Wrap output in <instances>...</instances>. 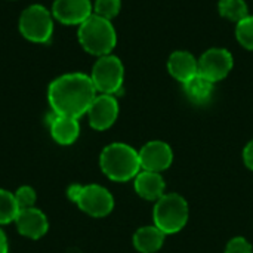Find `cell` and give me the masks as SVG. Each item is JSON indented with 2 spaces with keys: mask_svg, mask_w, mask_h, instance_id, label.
<instances>
[{
  "mask_svg": "<svg viewBox=\"0 0 253 253\" xmlns=\"http://www.w3.org/2000/svg\"><path fill=\"white\" fill-rule=\"evenodd\" d=\"M96 96V89L90 76L83 73H68L55 79L47 87V101L52 113L80 119L87 113Z\"/></svg>",
  "mask_w": 253,
  "mask_h": 253,
  "instance_id": "1",
  "label": "cell"
},
{
  "mask_svg": "<svg viewBox=\"0 0 253 253\" xmlns=\"http://www.w3.org/2000/svg\"><path fill=\"white\" fill-rule=\"evenodd\" d=\"M99 166L108 179L126 182L139 173V154L127 144L113 142L101 151Z\"/></svg>",
  "mask_w": 253,
  "mask_h": 253,
  "instance_id": "2",
  "label": "cell"
},
{
  "mask_svg": "<svg viewBox=\"0 0 253 253\" xmlns=\"http://www.w3.org/2000/svg\"><path fill=\"white\" fill-rule=\"evenodd\" d=\"M77 39L80 46L90 55L105 56L116 47L117 34L110 19L92 13L83 24L79 25Z\"/></svg>",
  "mask_w": 253,
  "mask_h": 253,
  "instance_id": "3",
  "label": "cell"
},
{
  "mask_svg": "<svg viewBox=\"0 0 253 253\" xmlns=\"http://www.w3.org/2000/svg\"><path fill=\"white\" fill-rule=\"evenodd\" d=\"M154 225L166 236L181 231L188 221V205L185 199L176 193L160 197L153 212Z\"/></svg>",
  "mask_w": 253,
  "mask_h": 253,
  "instance_id": "4",
  "label": "cell"
},
{
  "mask_svg": "<svg viewBox=\"0 0 253 253\" xmlns=\"http://www.w3.org/2000/svg\"><path fill=\"white\" fill-rule=\"evenodd\" d=\"M19 33L33 43H47L53 34V16L42 4H30L25 7L18 21Z\"/></svg>",
  "mask_w": 253,
  "mask_h": 253,
  "instance_id": "5",
  "label": "cell"
},
{
  "mask_svg": "<svg viewBox=\"0 0 253 253\" xmlns=\"http://www.w3.org/2000/svg\"><path fill=\"white\" fill-rule=\"evenodd\" d=\"M90 79L96 92L105 95L120 93L125 80V67L122 61L111 53L99 56L92 67Z\"/></svg>",
  "mask_w": 253,
  "mask_h": 253,
  "instance_id": "6",
  "label": "cell"
},
{
  "mask_svg": "<svg viewBox=\"0 0 253 253\" xmlns=\"http://www.w3.org/2000/svg\"><path fill=\"white\" fill-rule=\"evenodd\" d=\"M76 205L80 211H83L92 218H104L111 213L114 208V199L105 187L98 184H89L82 187Z\"/></svg>",
  "mask_w": 253,
  "mask_h": 253,
  "instance_id": "7",
  "label": "cell"
},
{
  "mask_svg": "<svg viewBox=\"0 0 253 253\" xmlns=\"http://www.w3.org/2000/svg\"><path fill=\"white\" fill-rule=\"evenodd\" d=\"M234 61L230 50L222 47H212L206 50L199 59V74L205 76L211 82H219L225 79L233 70Z\"/></svg>",
  "mask_w": 253,
  "mask_h": 253,
  "instance_id": "8",
  "label": "cell"
},
{
  "mask_svg": "<svg viewBox=\"0 0 253 253\" xmlns=\"http://www.w3.org/2000/svg\"><path fill=\"white\" fill-rule=\"evenodd\" d=\"M86 114L90 127L95 130H107L119 117V102L114 95L99 93L95 96Z\"/></svg>",
  "mask_w": 253,
  "mask_h": 253,
  "instance_id": "9",
  "label": "cell"
},
{
  "mask_svg": "<svg viewBox=\"0 0 253 253\" xmlns=\"http://www.w3.org/2000/svg\"><path fill=\"white\" fill-rule=\"evenodd\" d=\"M90 0H55L52 4V16L64 25H80L93 12Z\"/></svg>",
  "mask_w": 253,
  "mask_h": 253,
  "instance_id": "10",
  "label": "cell"
},
{
  "mask_svg": "<svg viewBox=\"0 0 253 253\" xmlns=\"http://www.w3.org/2000/svg\"><path fill=\"white\" fill-rule=\"evenodd\" d=\"M138 154L141 168L148 172L160 173L162 170H166L173 162L172 148L163 141H151L145 144L141 151H138Z\"/></svg>",
  "mask_w": 253,
  "mask_h": 253,
  "instance_id": "11",
  "label": "cell"
},
{
  "mask_svg": "<svg viewBox=\"0 0 253 253\" xmlns=\"http://www.w3.org/2000/svg\"><path fill=\"white\" fill-rule=\"evenodd\" d=\"M13 222L16 225L18 233L31 240L42 239L49 230L47 216L36 206L27 208V209H19Z\"/></svg>",
  "mask_w": 253,
  "mask_h": 253,
  "instance_id": "12",
  "label": "cell"
},
{
  "mask_svg": "<svg viewBox=\"0 0 253 253\" xmlns=\"http://www.w3.org/2000/svg\"><path fill=\"white\" fill-rule=\"evenodd\" d=\"M47 125L53 141L59 145H71L80 135V123L79 119L74 117L58 116L52 113L47 119Z\"/></svg>",
  "mask_w": 253,
  "mask_h": 253,
  "instance_id": "13",
  "label": "cell"
},
{
  "mask_svg": "<svg viewBox=\"0 0 253 253\" xmlns=\"http://www.w3.org/2000/svg\"><path fill=\"white\" fill-rule=\"evenodd\" d=\"M168 71L173 79L185 83L193 76L199 74V61L187 50H176L169 56Z\"/></svg>",
  "mask_w": 253,
  "mask_h": 253,
  "instance_id": "14",
  "label": "cell"
},
{
  "mask_svg": "<svg viewBox=\"0 0 253 253\" xmlns=\"http://www.w3.org/2000/svg\"><path fill=\"white\" fill-rule=\"evenodd\" d=\"M165 179L157 172H139L135 176V191L145 200H159L165 196Z\"/></svg>",
  "mask_w": 253,
  "mask_h": 253,
  "instance_id": "15",
  "label": "cell"
},
{
  "mask_svg": "<svg viewBox=\"0 0 253 253\" xmlns=\"http://www.w3.org/2000/svg\"><path fill=\"white\" fill-rule=\"evenodd\" d=\"M165 237L166 234L162 230H159L156 225L141 227L133 234V246L138 252L154 253L163 246Z\"/></svg>",
  "mask_w": 253,
  "mask_h": 253,
  "instance_id": "16",
  "label": "cell"
},
{
  "mask_svg": "<svg viewBox=\"0 0 253 253\" xmlns=\"http://www.w3.org/2000/svg\"><path fill=\"white\" fill-rule=\"evenodd\" d=\"M184 90L191 101L205 102L211 98L213 92V82L202 74H196L184 83Z\"/></svg>",
  "mask_w": 253,
  "mask_h": 253,
  "instance_id": "17",
  "label": "cell"
},
{
  "mask_svg": "<svg viewBox=\"0 0 253 253\" xmlns=\"http://www.w3.org/2000/svg\"><path fill=\"white\" fill-rule=\"evenodd\" d=\"M218 10L221 16L234 22H239L249 15L248 13L249 9L245 0H219Z\"/></svg>",
  "mask_w": 253,
  "mask_h": 253,
  "instance_id": "18",
  "label": "cell"
},
{
  "mask_svg": "<svg viewBox=\"0 0 253 253\" xmlns=\"http://www.w3.org/2000/svg\"><path fill=\"white\" fill-rule=\"evenodd\" d=\"M19 212V206L13 193L0 188V225H6L15 221Z\"/></svg>",
  "mask_w": 253,
  "mask_h": 253,
  "instance_id": "19",
  "label": "cell"
},
{
  "mask_svg": "<svg viewBox=\"0 0 253 253\" xmlns=\"http://www.w3.org/2000/svg\"><path fill=\"white\" fill-rule=\"evenodd\" d=\"M237 42L248 50H253V16L248 15L236 25Z\"/></svg>",
  "mask_w": 253,
  "mask_h": 253,
  "instance_id": "20",
  "label": "cell"
},
{
  "mask_svg": "<svg viewBox=\"0 0 253 253\" xmlns=\"http://www.w3.org/2000/svg\"><path fill=\"white\" fill-rule=\"evenodd\" d=\"M120 7H122V0H95L93 13L111 21L119 15Z\"/></svg>",
  "mask_w": 253,
  "mask_h": 253,
  "instance_id": "21",
  "label": "cell"
},
{
  "mask_svg": "<svg viewBox=\"0 0 253 253\" xmlns=\"http://www.w3.org/2000/svg\"><path fill=\"white\" fill-rule=\"evenodd\" d=\"M15 200L19 206V209H27V208H33L36 205V200H37V194H36V190L30 185H22L19 187L15 193Z\"/></svg>",
  "mask_w": 253,
  "mask_h": 253,
  "instance_id": "22",
  "label": "cell"
},
{
  "mask_svg": "<svg viewBox=\"0 0 253 253\" xmlns=\"http://www.w3.org/2000/svg\"><path fill=\"white\" fill-rule=\"evenodd\" d=\"M225 253H253V249L245 237H234L228 242Z\"/></svg>",
  "mask_w": 253,
  "mask_h": 253,
  "instance_id": "23",
  "label": "cell"
},
{
  "mask_svg": "<svg viewBox=\"0 0 253 253\" xmlns=\"http://www.w3.org/2000/svg\"><path fill=\"white\" fill-rule=\"evenodd\" d=\"M243 160H245V165H246L251 170H253V139L245 147Z\"/></svg>",
  "mask_w": 253,
  "mask_h": 253,
  "instance_id": "24",
  "label": "cell"
},
{
  "mask_svg": "<svg viewBox=\"0 0 253 253\" xmlns=\"http://www.w3.org/2000/svg\"><path fill=\"white\" fill-rule=\"evenodd\" d=\"M82 187H83V185H80V184H73V185L68 187V190H67V197H68L73 203H76V200H77V197H79V194H80V191H82Z\"/></svg>",
  "mask_w": 253,
  "mask_h": 253,
  "instance_id": "25",
  "label": "cell"
},
{
  "mask_svg": "<svg viewBox=\"0 0 253 253\" xmlns=\"http://www.w3.org/2000/svg\"><path fill=\"white\" fill-rule=\"evenodd\" d=\"M0 253H9V243L4 231L0 228Z\"/></svg>",
  "mask_w": 253,
  "mask_h": 253,
  "instance_id": "26",
  "label": "cell"
}]
</instances>
